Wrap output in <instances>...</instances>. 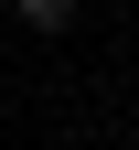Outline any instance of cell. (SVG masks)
I'll return each instance as SVG.
<instances>
[{"label": "cell", "mask_w": 139, "mask_h": 150, "mask_svg": "<svg viewBox=\"0 0 139 150\" xmlns=\"http://www.w3.org/2000/svg\"><path fill=\"white\" fill-rule=\"evenodd\" d=\"M75 11H86V0H11V22H22V32H64Z\"/></svg>", "instance_id": "6da1fadb"}]
</instances>
